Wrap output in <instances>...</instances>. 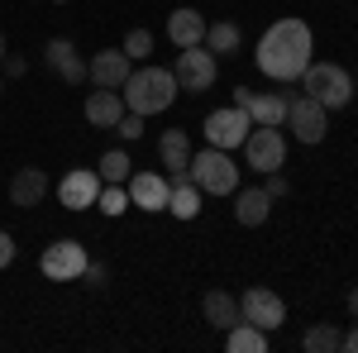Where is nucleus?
<instances>
[{
	"label": "nucleus",
	"instance_id": "obj_1",
	"mask_svg": "<svg viewBox=\"0 0 358 353\" xmlns=\"http://www.w3.org/2000/svg\"><path fill=\"white\" fill-rule=\"evenodd\" d=\"M315 34L306 20L287 15V20H273L268 34L258 38V67L273 77V82H301V72L315 62Z\"/></svg>",
	"mask_w": 358,
	"mask_h": 353
},
{
	"label": "nucleus",
	"instance_id": "obj_2",
	"mask_svg": "<svg viewBox=\"0 0 358 353\" xmlns=\"http://www.w3.org/2000/svg\"><path fill=\"white\" fill-rule=\"evenodd\" d=\"M177 77L167 72V67H138V72H129V82L120 86V96H124V106L134 110V115H163L172 101H177Z\"/></svg>",
	"mask_w": 358,
	"mask_h": 353
},
{
	"label": "nucleus",
	"instance_id": "obj_3",
	"mask_svg": "<svg viewBox=\"0 0 358 353\" xmlns=\"http://www.w3.org/2000/svg\"><path fill=\"white\" fill-rule=\"evenodd\" d=\"M192 182L201 187V196H234L239 167L224 148H201V153H192Z\"/></svg>",
	"mask_w": 358,
	"mask_h": 353
},
{
	"label": "nucleus",
	"instance_id": "obj_4",
	"mask_svg": "<svg viewBox=\"0 0 358 353\" xmlns=\"http://www.w3.org/2000/svg\"><path fill=\"white\" fill-rule=\"evenodd\" d=\"M301 86H306V96H315L325 110H344L354 101V77L339 62H310L301 72Z\"/></svg>",
	"mask_w": 358,
	"mask_h": 353
},
{
	"label": "nucleus",
	"instance_id": "obj_5",
	"mask_svg": "<svg viewBox=\"0 0 358 353\" xmlns=\"http://www.w3.org/2000/svg\"><path fill=\"white\" fill-rule=\"evenodd\" d=\"M172 77H177V86L182 91H210L215 86V77H220V62H215V53L206 48V43H196V48H182L177 53V67H172Z\"/></svg>",
	"mask_w": 358,
	"mask_h": 353
},
{
	"label": "nucleus",
	"instance_id": "obj_6",
	"mask_svg": "<svg viewBox=\"0 0 358 353\" xmlns=\"http://www.w3.org/2000/svg\"><path fill=\"white\" fill-rule=\"evenodd\" d=\"M86 248L77 239H53V244L43 248V258H38V272L48 277V282H82L86 272Z\"/></svg>",
	"mask_w": 358,
	"mask_h": 353
},
{
	"label": "nucleus",
	"instance_id": "obj_7",
	"mask_svg": "<svg viewBox=\"0 0 358 353\" xmlns=\"http://www.w3.org/2000/svg\"><path fill=\"white\" fill-rule=\"evenodd\" d=\"M287 129L301 143H320L330 134V110L320 106L315 96H287Z\"/></svg>",
	"mask_w": 358,
	"mask_h": 353
},
{
	"label": "nucleus",
	"instance_id": "obj_8",
	"mask_svg": "<svg viewBox=\"0 0 358 353\" xmlns=\"http://www.w3.org/2000/svg\"><path fill=\"white\" fill-rule=\"evenodd\" d=\"M248 129H253V120H248V110H239V106H224V110H210V115H206V143H210V148H224V153L244 148Z\"/></svg>",
	"mask_w": 358,
	"mask_h": 353
},
{
	"label": "nucleus",
	"instance_id": "obj_9",
	"mask_svg": "<svg viewBox=\"0 0 358 353\" xmlns=\"http://www.w3.org/2000/svg\"><path fill=\"white\" fill-rule=\"evenodd\" d=\"M244 158L253 172H282V163H287V138L277 134V129H268V124H253L244 138Z\"/></svg>",
	"mask_w": 358,
	"mask_h": 353
},
{
	"label": "nucleus",
	"instance_id": "obj_10",
	"mask_svg": "<svg viewBox=\"0 0 358 353\" xmlns=\"http://www.w3.org/2000/svg\"><path fill=\"white\" fill-rule=\"evenodd\" d=\"M239 315H244L248 325H258L263 334H273L287 320V301L277 296V291H268V287H248L244 296H239Z\"/></svg>",
	"mask_w": 358,
	"mask_h": 353
},
{
	"label": "nucleus",
	"instance_id": "obj_11",
	"mask_svg": "<svg viewBox=\"0 0 358 353\" xmlns=\"http://www.w3.org/2000/svg\"><path fill=\"white\" fill-rule=\"evenodd\" d=\"M101 172L96 167H72L62 182H57V201L67 206V210H91L96 206V196H101Z\"/></svg>",
	"mask_w": 358,
	"mask_h": 353
},
{
	"label": "nucleus",
	"instance_id": "obj_12",
	"mask_svg": "<svg viewBox=\"0 0 358 353\" xmlns=\"http://www.w3.org/2000/svg\"><path fill=\"white\" fill-rule=\"evenodd\" d=\"M124 191H129V206H138V210H148V215H153V210H167L172 182L158 177V172H129Z\"/></svg>",
	"mask_w": 358,
	"mask_h": 353
},
{
	"label": "nucleus",
	"instance_id": "obj_13",
	"mask_svg": "<svg viewBox=\"0 0 358 353\" xmlns=\"http://www.w3.org/2000/svg\"><path fill=\"white\" fill-rule=\"evenodd\" d=\"M129 53L124 48H106V53H96L91 62H86V82H96V86H110V91H120V86L129 82Z\"/></svg>",
	"mask_w": 358,
	"mask_h": 353
},
{
	"label": "nucleus",
	"instance_id": "obj_14",
	"mask_svg": "<svg viewBox=\"0 0 358 353\" xmlns=\"http://www.w3.org/2000/svg\"><path fill=\"white\" fill-rule=\"evenodd\" d=\"M124 96L120 91H110V86H96L91 96H86V120L96 124V129H115L120 120H124Z\"/></svg>",
	"mask_w": 358,
	"mask_h": 353
},
{
	"label": "nucleus",
	"instance_id": "obj_15",
	"mask_svg": "<svg viewBox=\"0 0 358 353\" xmlns=\"http://www.w3.org/2000/svg\"><path fill=\"white\" fill-rule=\"evenodd\" d=\"M43 62L53 67L57 77L67 86H77V82H86V62L77 57V48L67 43V38H48V48H43Z\"/></svg>",
	"mask_w": 358,
	"mask_h": 353
},
{
	"label": "nucleus",
	"instance_id": "obj_16",
	"mask_svg": "<svg viewBox=\"0 0 358 353\" xmlns=\"http://www.w3.org/2000/svg\"><path fill=\"white\" fill-rule=\"evenodd\" d=\"M167 38H172L177 48H196V43H206V20H201V10H192V5L172 10V15H167Z\"/></svg>",
	"mask_w": 358,
	"mask_h": 353
},
{
	"label": "nucleus",
	"instance_id": "obj_17",
	"mask_svg": "<svg viewBox=\"0 0 358 353\" xmlns=\"http://www.w3.org/2000/svg\"><path fill=\"white\" fill-rule=\"evenodd\" d=\"M43 196H48V177H43V167H20V172L10 177V201H15L20 210H34Z\"/></svg>",
	"mask_w": 358,
	"mask_h": 353
},
{
	"label": "nucleus",
	"instance_id": "obj_18",
	"mask_svg": "<svg viewBox=\"0 0 358 353\" xmlns=\"http://www.w3.org/2000/svg\"><path fill=\"white\" fill-rule=\"evenodd\" d=\"M268 210H273V196H268L263 187L234 191V219H239V224L253 229V224H263V219H268Z\"/></svg>",
	"mask_w": 358,
	"mask_h": 353
},
{
	"label": "nucleus",
	"instance_id": "obj_19",
	"mask_svg": "<svg viewBox=\"0 0 358 353\" xmlns=\"http://www.w3.org/2000/svg\"><path fill=\"white\" fill-rule=\"evenodd\" d=\"M244 110H248V120L253 124H268V129H277V124H287V96H273V91H253L244 101Z\"/></svg>",
	"mask_w": 358,
	"mask_h": 353
},
{
	"label": "nucleus",
	"instance_id": "obj_20",
	"mask_svg": "<svg viewBox=\"0 0 358 353\" xmlns=\"http://www.w3.org/2000/svg\"><path fill=\"white\" fill-rule=\"evenodd\" d=\"M201 310H206V320H210L215 329H229V325L244 320V315H239V296H229V291H206Z\"/></svg>",
	"mask_w": 358,
	"mask_h": 353
},
{
	"label": "nucleus",
	"instance_id": "obj_21",
	"mask_svg": "<svg viewBox=\"0 0 358 353\" xmlns=\"http://www.w3.org/2000/svg\"><path fill=\"white\" fill-rule=\"evenodd\" d=\"M158 158H163L167 172L192 167V138H187V129H167V134L158 138Z\"/></svg>",
	"mask_w": 358,
	"mask_h": 353
},
{
	"label": "nucleus",
	"instance_id": "obj_22",
	"mask_svg": "<svg viewBox=\"0 0 358 353\" xmlns=\"http://www.w3.org/2000/svg\"><path fill=\"white\" fill-rule=\"evenodd\" d=\"M224 349L229 353H268V334L258 325H248V320H239V325L224 329Z\"/></svg>",
	"mask_w": 358,
	"mask_h": 353
},
{
	"label": "nucleus",
	"instance_id": "obj_23",
	"mask_svg": "<svg viewBox=\"0 0 358 353\" xmlns=\"http://www.w3.org/2000/svg\"><path fill=\"white\" fill-rule=\"evenodd\" d=\"M167 210H172L177 219H196L201 215V187H196V182H172Z\"/></svg>",
	"mask_w": 358,
	"mask_h": 353
},
{
	"label": "nucleus",
	"instance_id": "obj_24",
	"mask_svg": "<svg viewBox=\"0 0 358 353\" xmlns=\"http://www.w3.org/2000/svg\"><path fill=\"white\" fill-rule=\"evenodd\" d=\"M301 349L306 353H339L344 349V329H334V325H310L301 334Z\"/></svg>",
	"mask_w": 358,
	"mask_h": 353
},
{
	"label": "nucleus",
	"instance_id": "obj_25",
	"mask_svg": "<svg viewBox=\"0 0 358 353\" xmlns=\"http://www.w3.org/2000/svg\"><path fill=\"white\" fill-rule=\"evenodd\" d=\"M244 43V34H239V24H229V20H220V24H206V48L220 57V53H234Z\"/></svg>",
	"mask_w": 358,
	"mask_h": 353
},
{
	"label": "nucleus",
	"instance_id": "obj_26",
	"mask_svg": "<svg viewBox=\"0 0 358 353\" xmlns=\"http://www.w3.org/2000/svg\"><path fill=\"white\" fill-rule=\"evenodd\" d=\"M96 172H101V182H129L134 163H129V153H124V148H110V153L96 163Z\"/></svg>",
	"mask_w": 358,
	"mask_h": 353
},
{
	"label": "nucleus",
	"instance_id": "obj_27",
	"mask_svg": "<svg viewBox=\"0 0 358 353\" xmlns=\"http://www.w3.org/2000/svg\"><path fill=\"white\" fill-rule=\"evenodd\" d=\"M96 206H101L106 215H124V210H129V191H124V182H106L101 196H96Z\"/></svg>",
	"mask_w": 358,
	"mask_h": 353
},
{
	"label": "nucleus",
	"instance_id": "obj_28",
	"mask_svg": "<svg viewBox=\"0 0 358 353\" xmlns=\"http://www.w3.org/2000/svg\"><path fill=\"white\" fill-rule=\"evenodd\" d=\"M120 48L129 53V62H138V57H148V53H153V34H148V29H129Z\"/></svg>",
	"mask_w": 358,
	"mask_h": 353
},
{
	"label": "nucleus",
	"instance_id": "obj_29",
	"mask_svg": "<svg viewBox=\"0 0 358 353\" xmlns=\"http://www.w3.org/2000/svg\"><path fill=\"white\" fill-rule=\"evenodd\" d=\"M115 134H120V138H129V143H134V138H143V115H134V110H124V120L115 124Z\"/></svg>",
	"mask_w": 358,
	"mask_h": 353
},
{
	"label": "nucleus",
	"instance_id": "obj_30",
	"mask_svg": "<svg viewBox=\"0 0 358 353\" xmlns=\"http://www.w3.org/2000/svg\"><path fill=\"white\" fill-rule=\"evenodd\" d=\"M82 282H86V287H91V291H101V287H106V263H86Z\"/></svg>",
	"mask_w": 358,
	"mask_h": 353
},
{
	"label": "nucleus",
	"instance_id": "obj_31",
	"mask_svg": "<svg viewBox=\"0 0 358 353\" xmlns=\"http://www.w3.org/2000/svg\"><path fill=\"white\" fill-rule=\"evenodd\" d=\"M10 263H15V239L0 229V268H10Z\"/></svg>",
	"mask_w": 358,
	"mask_h": 353
},
{
	"label": "nucleus",
	"instance_id": "obj_32",
	"mask_svg": "<svg viewBox=\"0 0 358 353\" xmlns=\"http://www.w3.org/2000/svg\"><path fill=\"white\" fill-rule=\"evenodd\" d=\"M263 191H268L273 201H277V196H287V177H282V172H268V187H263Z\"/></svg>",
	"mask_w": 358,
	"mask_h": 353
},
{
	"label": "nucleus",
	"instance_id": "obj_33",
	"mask_svg": "<svg viewBox=\"0 0 358 353\" xmlns=\"http://www.w3.org/2000/svg\"><path fill=\"white\" fill-rule=\"evenodd\" d=\"M5 72H10V77H24L29 62H24V57H10V53H5Z\"/></svg>",
	"mask_w": 358,
	"mask_h": 353
},
{
	"label": "nucleus",
	"instance_id": "obj_34",
	"mask_svg": "<svg viewBox=\"0 0 358 353\" xmlns=\"http://www.w3.org/2000/svg\"><path fill=\"white\" fill-rule=\"evenodd\" d=\"M344 353H358V329H349V334H344Z\"/></svg>",
	"mask_w": 358,
	"mask_h": 353
},
{
	"label": "nucleus",
	"instance_id": "obj_35",
	"mask_svg": "<svg viewBox=\"0 0 358 353\" xmlns=\"http://www.w3.org/2000/svg\"><path fill=\"white\" fill-rule=\"evenodd\" d=\"M349 315H354V320H358V287H354V291H349Z\"/></svg>",
	"mask_w": 358,
	"mask_h": 353
},
{
	"label": "nucleus",
	"instance_id": "obj_36",
	"mask_svg": "<svg viewBox=\"0 0 358 353\" xmlns=\"http://www.w3.org/2000/svg\"><path fill=\"white\" fill-rule=\"evenodd\" d=\"M0 62H5V34H0Z\"/></svg>",
	"mask_w": 358,
	"mask_h": 353
},
{
	"label": "nucleus",
	"instance_id": "obj_37",
	"mask_svg": "<svg viewBox=\"0 0 358 353\" xmlns=\"http://www.w3.org/2000/svg\"><path fill=\"white\" fill-rule=\"evenodd\" d=\"M53 5H62V0H53Z\"/></svg>",
	"mask_w": 358,
	"mask_h": 353
},
{
	"label": "nucleus",
	"instance_id": "obj_38",
	"mask_svg": "<svg viewBox=\"0 0 358 353\" xmlns=\"http://www.w3.org/2000/svg\"><path fill=\"white\" fill-rule=\"evenodd\" d=\"M0 91H5V86H0Z\"/></svg>",
	"mask_w": 358,
	"mask_h": 353
}]
</instances>
